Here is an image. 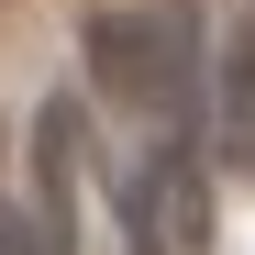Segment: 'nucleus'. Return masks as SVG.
<instances>
[{
  "label": "nucleus",
  "mask_w": 255,
  "mask_h": 255,
  "mask_svg": "<svg viewBox=\"0 0 255 255\" xmlns=\"http://www.w3.org/2000/svg\"><path fill=\"white\" fill-rule=\"evenodd\" d=\"M222 155H255V22L222 56Z\"/></svg>",
  "instance_id": "nucleus-2"
},
{
  "label": "nucleus",
  "mask_w": 255,
  "mask_h": 255,
  "mask_svg": "<svg viewBox=\"0 0 255 255\" xmlns=\"http://www.w3.org/2000/svg\"><path fill=\"white\" fill-rule=\"evenodd\" d=\"M78 56H89V89L100 100H122V111H178L189 78H200V22L189 11H89Z\"/></svg>",
  "instance_id": "nucleus-1"
},
{
  "label": "nucleus",
  "mask_w": 255,
  "mask_h": 255,
  "mask_svg": "<svg viewBox=\"0 0 255 255\" xmlns=\"http://www.w3.org/2000/svg\"><path fill=\"white\" fill-rule=\"evenodd\" d=\"M0 255H56V233H45V222H33V211H22V200H0Z\"/></svg>",
  "instance_id": "nucleus-3"
}]
</instances>
